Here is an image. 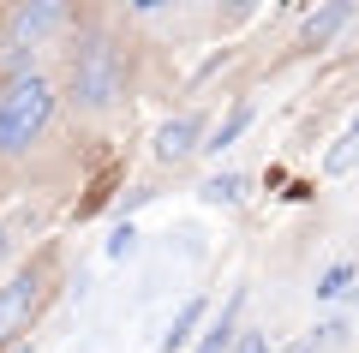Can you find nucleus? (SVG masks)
<instances>
[{"instance_id":"f257e3e1","label":"nucleus","mask_w":359,"mask_h":353,"mask_svg":"<svg viewBox=\"0 0 359 353\" xmlns=\"http://www.w3.org/2000/svg\"><path fill=\"white\" fill-rule=\"evenodd\" d=\"M48 114H54V84L42 72H18L0 90V150L6 156L30 150V138L48 126Z\"/></svg>"},{"instance_id":"f03ea898","label":"nucleus","mask_w":359,"mask_h":353,"mask_svg":"<svg viewBox=\"0 0 359 353\" xmlns=\"http://www.w3.org/2000/svg\"><path fill=\"white\" fill-rule=\"evenodd\" d=\"M120 84H126L120 48L108 36H84L78 54H72V96L84 102V108H108V102L120 96Z\"/></svg>"},{"instance_id":"7ed1b4c3","label":"nucleus","mask_w":359,"mask_h":353,"mask_svg":"<svg viewBox=\"0 0 359 353\" xmlns=\"http://www.w3.org/2000/svg\"><path fill=\"white\" fill-rule=\"evenodd\" d=\"M60 25H66V6H60V0H42V6H18L13 25H6V42H13V54H25V48H36L42 36H54Z\"/></svg>"},{"instance_id":"20e7f679","label":"nucleus","mask_w":359,"mask_h":353,"mask_svg":"<svg viewBox=\"0 0 359 353\" xmlns=\"http://www.w3.org/2000/svg\"><path fill=\"white\" fill-rule=\"evenodd\" d=\"M36 300H42V281L30 276V269H25V276H13L6 288H0V341H6V335H18V329L30 324Z\"/></svg>"},{"instance_id":"39448f33","label":"nucleus","mask_w":359,"mask_h":353,"mask_svg":"<svg viewBox=\"0 0 359 353\" xmlns=\"http://www.w3.org/2000/svg\"><path fill=\"white\" fill-rule=\"evenodd\" d=\"M240 305H245V288H233L228 305H222V317H216V324H204V335H198L192 353H233V341L245 335V329H240Z\"/></svg>"},{"instance_id":"423d86ee","label":"nucleus","mask_w":359,"mask_h":353,"mask_svg":"<svg viewBox=\"0 0 359 353\" xmlns=\"http://www.w3.org/2000/svg\"><path fill=\"white\" fill-rule=\"evenodd\" d=\"M198 132H204V120H198V114H174V120L156 132V156H162V162H180V156L204 150V144H198Z\"/></svg>"},{"instance_id":"0eeeda50","label":"nucleus","mask_w":359,"mask_h":353,"mask_svg":"<svg viewBox=\"0 0 359 353\" xmlns=\"http://www.w3.org/2000/svg\"><path fill=\"white\" fill-rule=\"evenodd\" d=\"M347 18H353V6H347V0H335V6H323V13H311V18H306L299 42H306V48H323V42H330L335 30L347 25Z\"/></svg>"},{"instance_id":"6e6552de","label":"nucleus","mask_w":359,"mask_h":353,"mask_svg":"<svg viewBox=\"0 0 359 353\" xmlns=\"http://www.w3.org/2000/svg\"><path fill=\"white\" fill-rule=\"evenodd\" d=\"M198 324H204V300H186V305L174 312V324H168V335L156 341V353H180L186 341H192V329H198Z\"/></svg>"},{"instance_id":"1a4fd4ad","label":"nucleus","mask_w":359,"mask_h":353,"mask_svg":"<svg viewBox=\"0 0 359 353\" xmlns=\"http://www.w3.org/2000/svg\"><path fill=\"white\" fill-rule=\"evenodd\" d=\"M347 168H359V114L347 120V132L330 144V156H323V174H330V180H341Z\"/></svg>"},{"instance_id":"9d476101","label":"nucleus","mask_w":359,"mask_h":353,"mask_svg":"<svg viewBox=\"0 0 359 353\" xmlns=\"http://www.w3.org/2000/svg\"><path fill=\"white\" fill-rule=\"evenodd\" d=\"M245 126H252V102H233V114H228V120H222V126L204 138V156H222V150H228V144L240 138Z\"/></svg>"},{"instance_id":"9b49d317","label":"nucleus","mask_w":359,"mask_h":353,"mask_svg":"<svg viewBox=\"0 0 359 353\" xmlns=\"http://www.w3.org/2000/svg\"><path fill=\"white\" fill-rule=\"evenodd\" d=\"M204 198H210V204H228V210H233V204L245 198V180H240V174H216V180H204Z\"/></svg>"},{"instance_id":"f8f14e48","label":"nucleus","mask_w":359,"mask_h":353,"mask_svg":"<svg viewBox=\"0 0 359 353\" xmlns=\"http://www.w3.org/2000/svg\"><path fill=\"white\" fill-rule=\"evenodd\" d=\"M347 281H353V264H330V269H323V281H318V300H341Z\"/></svg>"},{"instance_id":"ddd939ff","label":"nucleus","mask_w":359,"mask_h":353,"mask_svg":"<svg viewBox=\"0 0 359 353\" xmlns=\"http://www.w3.org/2000/svg\"><path fill=\"white\" fill-rule=\"evenodd\" d=\"M132 246H138V234H132V222H120L108 234V258H132Z\"/></svg>"},{"instance_id":"4468645a","label":"nucleus","mask_w":359,"mask_h":353,"mask_svg":"<svg viewBox=\"0 0 359 353\" xmlns=\"http://www.w3.org/2000/svg\"><path fill=\"white\" fill-rule=\"evenodd\" d=\"M335 335H347V329H341V324H318V329H311V353H318V347H330Z\"/></svg>"},{"instance_id":"2eb2a0df","label":"nucleus","mask_w":359,"mask_h":353,"mask_svg":"<svg viewBox=\"0 0 359 353\" xmlns=\"http://www.w3.org/2000/svg\"><path fill=\"white\" fill-rule=\"evenodd\" d=\"M233 353H269V341H264V335H257V329H245V335H240V341H233Z\"/></svg>"},{"instance_id":"dca6fc26","label":"nucleus","mask_w":359,"mask_h":353,"mask_svg":"<svg viewBox=\"0 0 359 353\" xmlns=\"http://www.w3.org/2000/svg\"><path fill=\"white\" fill-rule=\"evenodd\" d=\"M13 252V227H0V258Z\"/></svg>"},{"instance_id":"f3484780","label":"nucleus","mask_w":359,"mask_h":353,"mask_svg":"<svg viewBox=\"0 0 359 353\" xmlns=\"http://www.w3.org/2000/svg\"><path fill=\"white\" fill-rule=\"evenodd\" d=\"M13 353H36V347H30V341H18V347H13Z\"/></svg>"}]
</instances>
